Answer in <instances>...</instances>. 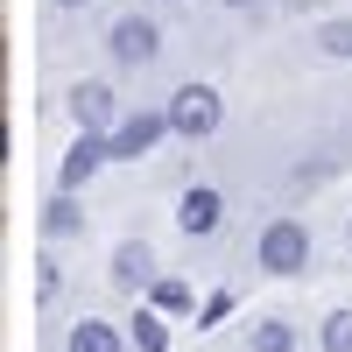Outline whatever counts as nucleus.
<instances>
[{
  "label": "nucleus",
  "mask_w": 352,
  "mask_h": 352,
  "mask_svg": "<svg viewBox=\"0 0 352 352\" xmlns=\"http://www.w3.org/2000/svg\"><path fill=\"white\" fill-rule=\"evenodd\" d=\"M64 352H120V331L99 324V317H78L71 338H64Z\"/></svg>",
  "instance_id": "9"
},
{
  "label": "nucleus",
  "mask_w": 352,
  "mask_h": 352,
  "mask_svg": "<svg viewBox=\"0 0 352 352\" xmlns=\"http://www.w3.org/2000/svg\"><path fill=\"white\" fill-rule=\"evenodd\" d=\"M155 50H162V28L155 21L127 14L120 28H113V56H120V64H155Z\"/></svg>",
  "instance_id": "6"
},
{
  "label": "nucleus",
  "mask_w": 352,
  "mask_h": 352,
  "mask_svg": "<svg viewBox=\"0 0 352 352\" xmlns=\"http://www.w3.org/2000/svg\"><path fill=\"white\" fill-rule=\"evenodd\" d=\"M324 352H352V310H331L324 317Z\"/></svg>",
  "instance_id": "13"
},
{
  "label": "nucleus",
  "mask_w": 352,
  "mask_h": 352,
  "mask_svg": "<svg viewBox=\"0 0 352 352\" xmlns=\"http://www.w3.org/2000/svg\"><path fill=\"white\" fill-rule=\"evenodd\" d=\"M43 226L56 232V240H71V232H78V204H71V190H64V197H56L50 212H43Z\"/></svg>",
  "instance_id": "12"
},
{
  "label": "nucleus",
  "mask_w": 352,
  "mask_h": 352,
  "mask_svg": "<svg viewBox=\"0 0 352 352\" xmlns=\"http://www.w3.org/2000/svg\"><path fill=\"white\" fill-rule=\"evenodd\" d=\"M127 338H134V352H169V331H162L155 310H141L134 324H127Z\"/></svg>",
  "instance_id": "10"
},
{
  "label": "nucleus",
  "mask_w": 352,
  "mask_h": 352,
  "mask_svg": "<svg viewBox=\"0 0 352 352\" xmlns=\"http://www.w3.org/2000/svg\"><path fill=\"white\" fill-rule=\"evenodd\" d=\"M254 352H296V331L282 317H268V324H254Z\"/></svg>",
  "instance_id": "11"
},
{
  "label": "nucleus",
  "mask_w": 352,
  "mask_h": 352,
  "mask_svg": "<svg viewBox=\"0 0 352 352\" xmlns=\"http://www.w3.org/2000/svg\"><path fill=\"white\" fill-rule=\"evenodd\" d=\"M148 275H155V254L141 247V240H127L120 254H113V282H120V289H141Z\"/></svg>",
  "instance_id": "8"
},
{
  "label": "nucleus",
  "mask_w": 352,
  "mask_h": 352,
  "mask_svg": "<svg viewBox=\"0 0 352 352\" xmlns=\"http://www.w3.org/2000/svg\"><path fill=\"white\" fill-rule=\"evenodd\" d=\"M106 155H113V134L85 127V134H78V148L64 155V169H56V184H64V190H85V184L99 176V162H106Z\"/></svg>",
  "instance_id": "3"
},
{
  "label": "nucleus",
  "mask_w": 352,
  "mask_h": 352,
  "mask_svg": "<svg viewBox=\"0 0 352 352\" xmlns=\"http://www.w3.org/2000/svg\"><path fill=\"white\" fill-rule=\"evenodd\" d=\"M317 43H324L331 56H352V21H331V28H317Z\"/></svg>",
  "instance_id": "15"
},
{
  "label": "nucleus",
  "mask_w": 352,
  "mask_h": 352,
  "mask_svg": "<svg viewBox=\"0 0 352 352\" xmlns=\"http://www.w3.org/2000/svg\"><path fill=\"white\" fill-rule=\"evenodd\" d=\"M148 303H155V310H190V289H184V282H155Z\"/></svg>",
  "instance_id": "14"
},
{
  "label": "nucleus",
  "mask_w": 352,
  "mask_h": 352,
  "mask_svg": "<svg viewBox=\"0 0 352 352\" xmlns=\"http://www.w3.org/2000/svg\"><path fill=\"white\" fill-rule=\"evenodd\" d=\"M162 134H176V127H169V113H134V120L113 127V155H120V162H141Z\"/></svg>",
  "instance_id": "4"
},
{
  "label": "nucleus",
  "mask_w": 352,
  "mask_h": 352,
  "mask_svg": "<svg viewBox=\"0 0 352 352\" xmlns=\"http://www.w3.org/2000/svg\"><path fill=\"white\" fill-rule=\"evenodd\" d=\"M261 268H268V275H296L303 268V261H310V232L296 226V219H275L268 232H261Z\"/></svg>",
  "instance_id": "2"
},
{
  "label": "nucleus",
  "mask_w": 352,
  "mask_h": 352,
  "mask_svg": "<svg viewBox=\"0 0 352 352\" xmlns=\"http://www.w3.org/2000/svg\"><path fill=\"white\" fill-rule=\"evenodd\" d=\"M56 8H85V0H56Z\"/></svg>",
  "instance_id": "17"
},
{
  "label": "nucleus",
  "mask_w": 352,
  "mask_h": 352,
  "mask_svg": "<svg viewBox=\"0 0 352 352\" xmlns=\"http://www.w3.org/2000/svg\"><path fill=\"white\" fill-rule=\"evenodd\" d=\"M219 120H226V106H219V92H212V85H184V92L169 99V127L184 134V141L219 134Z\"/></svg>",
  "instance_id": "1"
},
{
  "label": "nucleus",
  "mask_w": 352,
  "mask_h": 352,
  "mask_svg": "<svg viewBox=\"0 0 352 352\" xmlns=\"http://www.w3.org/2000/svg\"><path fill=\"white\" fill-rule=\"evenodd\" d=\"M71 120L78 127H106L113 120V85H99V78L78 85V92H71Z\"/></svg>",
  "instance_id": "7"
},
{
  "label": "nucleus",
  "mask_w": 352,
  "mask_h": 352,
  "mask_svg": "<svg viewBox=\"0 0 352 352\" xmlns=\"http://www.w3.org/2000/svg\"><path fill=\"white\" fill-rule=\"evenodd\" d=\"M219 219H226V197H219L212 184L184 190V204H176V226H184L190 240H212V232H219Z\"/></svg>",
  "instance_id": "5"
},
{
  "label": "nucleus",
  "mask_w": 352,
  "mask_h": 352,
  "mask_svg": "<svg viewBox=\"0 0 352 352\" xmlns=\"http://www.w3.org/2000/svg\"><path fill=\"white\" fill-rule=\"evenodd\" d=\"M226 310H232V296H226V289H219V296H204V310H197V324H219Z\"/></svg>",
  "instance_id": "16"
}]
</instances>
